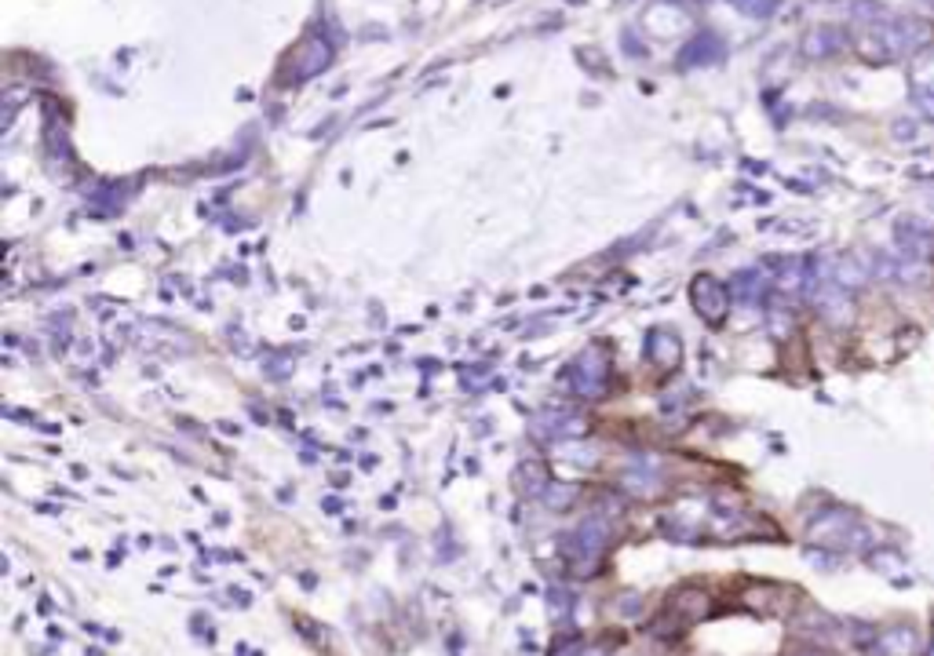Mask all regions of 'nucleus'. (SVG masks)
<instances>
[{
	"mask_svg": "<svg viewBox=\"0 0 934 656\" xmlns=\"http://www.w3.org/2000/svg\"><path fill=\"white\" fill-rule=\"evenodd\" d=\"M927 37H930V26L920 19H898V22L883 26V33H880L887 55H909L920 44H927Z\"/></svg>",
	"mask_w": 934,
	"mask_h": 656,
	"instance_id": "f257e3e1",
	"label": "nucleus"
},
{
	"mask_svg": "<svg viewBox=\"0 0 934 656\" xmlns=\"http://www.w3.org/2000/svg\"><path fill=\"white\" fill-rule=\"evenodd\" d=\"M916 645H920V638H916V628H909V624H898L883 635V649L894 656H909Z\"/></svg>",
	"mask_w": 934,
	"mask_h": 656,
	"instance_id": "f03ea898",
	"label": "nucleus"
},
{
	"mask_svg": "<svg viewBox=\"0 0 934 656\" xmlns=\"http://www.w3.org/2000/svg\"><path fill=\"white\" fill-rule=\"evenodd\" d=\"M675 609H683L686 616H705V609H708V598L701 595V591H686V595H679L675 598Z\"/></svg>",
	"mask_w": 934,
	"mask_h": 656,
	"instance_id": "7ed1b4c3",
	"label": "nucleus"
},
{
	"mask_svg": "<svg viewBox=\"0 0 934 656\" xmlns=\"http://www.w3.org/2000/svg\"><path fill=\"white\" fill-rule=\"evenodd\" d=\"M916 102H920V110L934 117V88H916Z\"/></svg>",
	"mask_w": 934,
	"mask_h": 656,
	"instance_id": "20e7f679",
	"label": "nucleus"
},
{
	"mask_svg": "<svg viewBox=\"0 0 934 656\" xmlns=\"http://www.w3.org/2000/svg\"><path fill=\"white\" fill-rule=\"evenodd\" d=\"M551 613H555V616H566V613H570V598H566L563 591H551Z\"/></svg>",
	"mask_w": 934,
	"mask_h": 656,
	"instance_id": "39448f33",
	"label": "nucleus"
},
{
	"mask_svg": "<svg viewBox=\"0 0 934 656\" xmlns=\"http://www.w3.org/2000/svg\"><path fill=\"white\" fill-rule=\"evenodd\" d=\"M930 656H934V652H930Z\"/></svg>",
	"mask_w": 934,
	"mask_h": 656,
	"instance_id": "423d86ee",
	"label": "nucleus"
}]
</instances>
